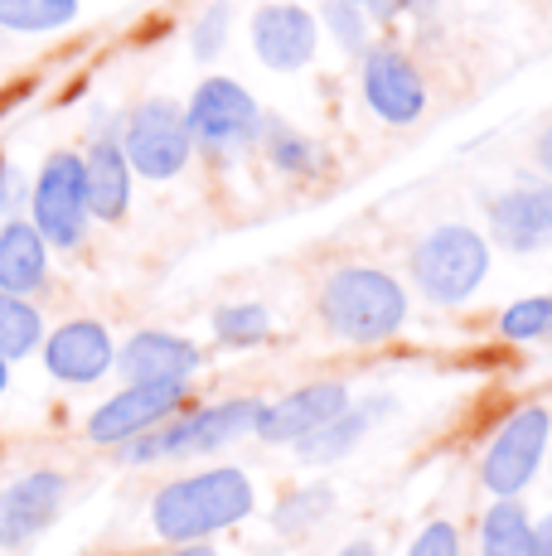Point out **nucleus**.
I'll list each match as a JSON object with an SVG mask.
<instances>
[{
  "mask_svg": "<svg viewBox=\"0 0 552 556\" xmlns=\"http://www.w3.org/2000/svg\"><path fill=\"white\" fill-rule=\"evenodd\" d=\"M78 20V0H0V29L10 35H49Z\"/></svg>",
  "mask_w": 552,
  "mask_h": 556,
  "instance_id": "4be33fe9",
  "label": "nucleus"
},
{
  "mask_svg": "<svg viewBox=\"0 0 552 556\" xmlns=\"http://www.w3.org/2000/svg\"><path fill=\"white\" fill-rule=\"evenodd\" d=\"M480 556H534V518L518 498H499L480 522Z\"/></svg>",
  "mask_w": 552,
  "mask_h": 556,
  "instance_id": "aec40b11",
  "label": "nucleus"
},
{
  "mask_svg": "<svg viewBox=\"0 0 552 556\" xmlns=\"http://www.w3.org/2000/svg\"><path fill=\"white\" fill-rule=\"evenodd\" d=\"M45 344V319L25 295L0 291V358H29Z\"/></svg>",
  "mask_w": 552,
  "mask_h": 556,
  "instance_id": "412c9836",
  "label": "nucleus"
},
{
  "mask_svg": "<svg viewBox=\"0 0 552 556\" xmlns=\"http://www.w3.org/2000/svg\"><path fill=\"white\" fill-rule=\"evenodd\" d=\"M548 334H552V325H548Z\"/></svg>",
  "mask_w": 552,
  "mask_h": 556,
  "instance_id": "e433bc0d",
  "label": "nucleus"
},
{
  "mask_svg": "<svg viewBox=\"0 0 552 556\" xmlns=\"http://www.w3.org/2000/svg\"><path fill=\"white\" fill-rule=\"evenodd\" d=\"M354 5H359V10H378V15H384V10L392 5V0H354Z\"/></svg>",
  "mask_w": 552,
  "mask_h": 556,
  "instance_id": "72a5a7b5",
  "label": "nucleus"
},
{
  "mask_svg": "<svg viewBox=\"0 0 552 556\" xmlns=\"http://www.w3.org/2000/svg\"><path fill=\"white\" fill-rule=\"evenodd\" d=\"M315 45H321V25H315V15L305 5L276 0V5H262L252 15V49L276 73L305 68L315 59Z\"/></svg>",
  "mask_w": 552,
  "mask_h": 556,
  "instance_id": "9b49d317",
  "label": "nucleus"
},
{
  "mask_svg": "<svg viewBox=\"0 0 552 556\" xmlns=\"http://www.w3.org/2000/svg\"><path fill=\"white\" fill-rule=\"evenodd\" d=\"M185 122L195 146H204L209 155H233L242 146L258 141L262 112L252 102V92L233 78H204L195 92V102L185 106Z\"/></svg>",
  "mask_w": 552,
  "mask_h": 556,
  "instance_id": "0eeeda50",
  "label": "nucleus"
},
{
  "mask_svg": "<svg viewBox=\"0 0 552 556\" xmlns=\"http://www.w3.org/2000/svg\"><path fill=\"white\" fill-rule=\"evenodd\" d=\"M252 513V479L242 469H204V475L175 479L155 494L151 504V528L161 532L170 547L179 542H204L214 532L233 528Z\"/></svg>",
  "mask_w": 552,
  "mask_h": 556,
  "instance_id": "f257e3e1",
  "label": "nucleus"
},
{
  "mask_svg": "<svg viewBox=\"0 0 552 556\" xmlns=\"http://www.w3.org/2000/svg\"><path fill=\"white\" fill-rule=\"evenodd\" d=\"M189 151H195V136H189V122L175 102L151 98L126 116L122 155H126V165H131V175L175 179L179 169L189 165Z\"/></svg>",
  "mask_w": 552,
  "mask_h": 556,
  "instance_id": "423d86ee",
  "label": "nucleus"
},
{
  "mask_svg": "<svg viewBox=\"0 0 552 556\" xmlns=\"http://www.w3.org/2000/svg\"><path fill=\"white\" fill-rule=\"evenodd\" d=\"M112 358H116V344L108 325H98V319H68L54 334H45V368L59 382H73V388L108 378Z\"/></svg>",
  "mask_w": 552,
  "mask_h": 556,
  "instance_id": "ddd939ff",
  "label": "nucleus"
},
{
  "mask_svg": "<svg viewBox=\"0 0 552 556\" xmlns=\"http://www.w3.org/2000/svg\"><path fill=\"white\" fill-rule=\"evenodd\" d=\"M214 329H218L223 344H258V339H267L272 315H267L262 305H252V301H242V305H223L218 315H214Z\"/></svg>",
  "mask_w": 552,
  "mask_h": 556,
  "instance_id": "5701e85b",
  "label": "nucleus"
},
{
  "mask_svg": "<svg viewBox=\"0 0 552 556\" xmlns=\"http://www.w3.org/2000/svg\"><path fill=\"white\" fill-rule=\"evenodd\" d=\"M548 435H552V416L543 406H524L504 421V431L490 441L480 465V479L494 498H518L528 489V479L538 475L548 451Z\"/></svg>",
  "mask_w": 552,
  "mask_h": 556,
  "instance_id": "6e6552de",
  "label": "nucleus"
},
{
  "mask_svg": "<svg viewBox=\"0 0 552 556\" xmlns=\"http://www.w3.org/2000/svg\"><path fill=\"white\" fill-rule=\"evenodd\" d=\"M63 494H68V479L54 469H35L10 489H0V552H15L29 538H39L59 518Z\"/></svg>",
  "mask_w": 552,
  "mask_h": 556,
  "instance_id": "9d476101",
  "label": "nucleus"
},
{
  "mask_svg": "<svg viewBox=\"0 0 552 556\" xmlns=\"http://www.w3.org/2000/svg\"><path fill=\"white\" fill-rule=\"evenodd\" d=\"M344 406H349L344 382H311V388H296L291 397L262 406L252 431L272 445H296L301 435H311L315 426H325L335 412H344Z\"/></svg>",
  "mask_w": 552,
  "mask_h": 556,
  "instance_id": "4468645a",
  "label": "nucleus"
},
{
  "mask_svg": "<svg viewBox=\"0 0 552 556\" xmlns=\"http://www.w3.org/2000/svg\"><path fill=\"white\" fill-rule=\"evenodd\" d=\"M83 185H88L92 218H102V223L126 218V208H131V165H126L116 136H98L92 151L83 155Z\"/></svg>",
  "mask_w": 552,
  "mask_h": 556,
  "instance_id": "f3484780",
  "label": "nucleus"
},
{
  "mask_svg": "<svg viewBox=\"0 0 552 556\" xmlns=\"http://www.w3.org/2000/svg\"><path fill=\"white\" fill-rule=\"evenodd\" d=\"M368 426H374V416H368L364 406H344V412H335L325 426H315L311 435H301V441H296V455H301L305 465H330V459H344L359 441H364Z\"/></svg>",
  "mask_w": 552,
  "mask_h": 556,
  "instance_id": "6ab92c4d",
  "label": "nucleus"
},
{
  "mask_svg": "<svg viewBox=\"0 0 552 556\" xmlns=\"http://www.w3.org/2000/svg\"><path fill=\"white\" fill-rule=\"evenodd\" d=\"M534 556H552V513L534 528Z\"/></svg>",
  "mask_w": 552,
  "mask_h": 556,
  "instance_id": "c756f323",
  "label": "nucleus"
},
{
  "mask_svg": "<svg viewBox=\"0 0 552 556\" xmlns=\"http://www.w3.org/2000/svg\"><path fill=\"white\" fill-rule=\"evenodd\" d=\"M228 39V5H214L195 29V59H214Z\"/></svg>",
  "mask_w": 552,
  "mask_h": 556,
  "instance_id": "a878e982",
  "label": "nucleus"
},
{
  "mask_svg": "<svg viewBox=\"0 0 552 556\" xmlns=\"http://www.w3.org/2000/svg\"><path fill=\"white\" fill-rule=\"evenodd\" d=\"M548 325H552V295H528V301L509 305L499 315L504 339H538V334H548Z\"/></svg>",
  "mask_w": 552,
  "mask_h": 556,
  "instance_id": "b1692460",
  "label": "nucleus"
},
{
  "mask_svg": "<svg viewBox=\"0 0 552 556\" xmlns=\"http://www.w3.org/2000/svg\"><path fill=\"white\" fill-rule=\"evenodd\" d=\"M412 276H417L422 295L437 305H461L471 301L475 291L490 276V248L475 228H461V223H446V228H431L427 238L412 252Z\"/></svg>",
  "mask_w": 552,
  "mask_h": 556,
  "instance_id": "7ed1b4c3",
  "label": "nucleus"
},
{
  "mask_svg": "<svg viewBox=\"0 0 552 556\" xmlns=\"http://www.w3.org/2000/svg\"><path fill=\"white\" fill-rule=\"evenodd\" d=\"M364 102L374 106L388 126H412L427 112V83L412 68L407 53L374 49L364 59Z\"/></svg>",
  "mask_w": 552,
  "mask_h": 556,
  "instance_id": "f8f14e48",
  "label": "nucleus"
},
{
  "mask_svg": "<svg viewBox=\"0 0 552 556\" xmlns=\"http://www.w3.org/2000/svg\"><path fill=\"white\" fill-rule=\"evenodd\" d=\"M122 368L126 382H189V372L199 368V349L179 334H161V329H146L131 334L122 344V354L112 358Z\"/></svg>",
  "mask_w": 552,
  "mask_h": 556,
  "instance_id": "dca6fc26",
  "label": "nucleus"
},
{
  "mask_svg": "<svg viewBox=\"0 0 552 556\" xmlns=\"http://www.w3.org/2000/svg\"><path fill=\"white\" fill-rule=\"evenodd\" d=\"M272 160L281 169H311V146H305L301 136H291L286 126H276L272 131Z\"/></svg>",
  "mask_w": 552,
  "mask_h": 556,
  "instance_id": "cd10ccee",
  "label": "nucleus"
},
{
  "mask_svg": "<svg viewBox=\"0 0 552 556\" xmlns=\"http://www.w3.org/2000/svg\"><path fill=\"white\" fill-rule=\"evenodd\" d=\"M325 25H330V35H335L349 53L364 49V39H368V15H359L354 0H330V5H325Z\"/></svg>",
  "mask_w": 552,
  "mask_h": 556,
  "instance_id": "393cba45",
  "label": "nucleus"
},
{
  "mask_svg": "<svg viewBox=\"0 0 552 556\" xmlns=\"http://www.w3.org/2000/svg\"><path fill=\"white\" fill-rule=\"evenodd\" d=\"M20 194V179H15V169L10 165H0V213H10V203H15Z\"/></svg>",
  "mask_w": 552,
  "mask_h": 556,
  "instance_id": "c85d7f7f",
  "label": "nucleus"
},
{
  "mask_svg": "<svg viewBox=\"0 0 552 556\" xmlns=\"http://www.w3.org/2000/svg\"><path fill=\"white\" fill-rule=\"evenodd\" d=\"M490 232L509 252L552 248V185H514L490 203Z\"/></svg>",
  "mask_w": 552,
  "mask_h": 556,
  "instance_id": "2eb2a0df",
  "label": "nucleus"
},
{
  "mask_svg": "<svg viewBox=\"0 0 552 556\" xmlns=\"http://www.w3.org/2000/svg\"><path fill=\"white\" fill-rule=\"evenodd\" d=\"M262 402H218V406H204V412L185 416V421L175 426H151V431L131 435L126 445V465H151V459H175V455H209L218 451V445H233L238 435L252 431V421H258Z\"/></svg>",
  "mask_w": 552,
  "mask_h": 556,
  "instance_id": "20e7f679",
  "label": "nucleus"
},
{
  "mask_svg": "<svg viewBox=\"0 0 552 556\" xmlns=\"http://www.w3.org/2000/svg\"><path fill=\"white\" fill-rule=\"evenodd\" d=\"M407 556H461V538H455L451 522H431V528L417 532Z\"/></svg>",
  "mask_w": 552,
  "mask_h": 556,
  "instance_id": "bb28decb",
  "label": "nucleus"
},
{
  "mask_svg": "<svg viewBox=\"0 0 552 556\" xmlns=\"http://www.w3.org/2000/svg\"><path fill=\"white\" fill-rule=\"evenodd\" d=\"M49 276V242L39 238L35 223L10 218L0 228V291L35 295Z\"/></svg>",
  "mask_w": 552,
  "mask_h": 556,
  "instance_id": "a211bd4d",
  "label": "nucleus"
},
{
  "mask_svg": "<svg viewBox=\"0 0 552 556\" xmlns=\"http://www.w3.org/2000/svg\"><path fill=\"white\" fill-rule=\"evenodd\" d=\"M170 556H218V552H214V547H204V542H179V547L170 552Z\"/></svg>",
  "mask_w": 552,
  "mask_h": 556,
  "instance_id": "7c9ffc66",
  "label": "nucleus"
},
{
  "mask_svg": "<svg viewBox=\"0 0 552 556\" xmlns=\"http://www.w3.org/2000/svg\"><path fill=\"white\" fill-rule=\"evenodd\" d=\"M339 556H378L374 547H368V542H349V547L344 552H339Z\"/></svg>",
  "mask_w": 552,
  "mask_h": 556,
  "instance_id": "473e14b6",
  "label": "nucleus"
},
{
  "mask_svg": "<svg viewBox=\"0 0 552 556\" xmlns=\"http://www.w3.org/2000/svg\"><path fill=\"white\" fill-rule=\"evenodd\" d=\"M10 388V358H0V392Z\"/></svg>",
  "mask_w": 552,
  "mask_h": 556,
  "instance_id": "f704fd0d",
  "label": "nucleus"
},
{
  "mask_svg": "<svg viewBox=\"0 0 552 556\" xmlns=\"http://www.w3.org/2000/svg\"><path fill=\"white\" fill-rule=\"evenodd\" d=\"M407 5H417V10H427V5H437V0H407Z\"/></svg>",
  "mask_w": 552,
  "mask_h": 556,
  "instance_id": "c9c22d12",
  "label": "nucleus"
},
{
  "mask_svg": "<svg viewBox=\"0 0 552 556\" xmlns=\"http://www.w3.org/2000/svg\"><path fill=\"white\" fill-rule=\"evenodd\" d=\"M321 315L349 344H384L407 325V291L378 266H344L325 281Z\"/></svg>",
  "mask_w": 552,
  "mask_h": 556,
  "instance_id": "f03ea898",
  "label": "nucleus"
},
{
  "mask_svg": "<svg viewBox=\"0 0 552 556\" xmlns=\"http://www.w3.org/2000/svg\"><path fill=\"white\" fill-rule=\"evenodd\" d=\"M29 213H35V228L49 248L68 252L83 242L88 232V185H83V155L73 151H54L39 169L35 189H29Z\"/></svg>",
  "mask_w": 552,
  "mask_h": 556,
  "instance_id": "39448f33",
  "label": "nucleus"
},
{
  "mask_svg": "<svg viewBox=\"0 0 552 556\" xmlns=\"http://www.w3.org/2000/svg\"><path fill=\"white\" fill-rule=\"evenodd\" d=\"M185 402V382H126V392H116L112 402H102L88 416V435L98 445H122L131 435L161 426L175 406Z\"/></svg>",
  "mask_w": 552,
  "mask_h": 556,
  "instance_id": "1a4fd4ad",
  "label": "nucleus"
},
{
  "mask_svg": "<svg viewBox=\"0 0 552 556\" xmlns=\"http://www.w3.org/2000/svg\"><path fill=\"white\" fill-rule=\"evenodd\" d=\"M538 165L552 175V131H543V141H538Z\"/></svg>",
  "mask_w": 552,
  "mask_h": 556,
  "instance_id": "2f4dec72",
  "label": "nucleus"
}]
</instances>
